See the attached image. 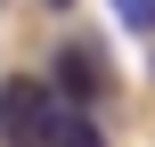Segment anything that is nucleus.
Wrapping results in <instances>:
<instances>
[{
  "mask_svg": "<svg viewBox=\"0 0 155 147\" xmlns=\"http://www.w3.org/2000/svg\"><path fill=\"white\" fill-rule=\"evenodd\" d=\"M49 90H57L65 106L98 115V106L114 98V57H106L98 41H65V49H57V74H49Z\"/></svg>",
  "mask_w": 155,
  "mask_h": 147,
  "instance_id": "nucleus-1",
  "label": "nucleus"
},
{
  "mask_svg": "<svg viewBox=\"0 0 155 147\" xmlns=\"http://www.w3.org/2000/svg\"><path fill=\"white\" fill-rule=\"evenodd\" d=\"M41 147H106V131H98V115H82V106H57V123L41 131Z\"/></svg>",
  "mask_w": 155,
  "mask_h": 147,
  "instance_id": "nucleus-3",
  "label": "nucleus"
},
{
  "mask_svg": "<svg viewBox=\"0 0 155 147\" xmlns=\"http://www.w3.org/2000/svg\"><path fill=\"white\" fill-rule=\"evenodd\" d=\"M114 16H123L131 33H155V0H114Z\"/></svg>",
  "mask_w": 155,
  "mask_h": 147,
  "instance_id": "nucleus-4",
  "label": "nucleus"
},
{
  "mask_svg": "<svg viewBox=\"0 0 155 147\" xmlns=\"http://www.w3.org/2000/svg\"><path fill=\"white\" fill-rule=\"evenodd\" d=\"M57 106H65V98H57L49 82H33V74H8V82H0V131H8L16 147L41 139V131L57 123Z\"/></svg>",
  "mask_w": 155,
  "mask_h": 147,
  "instance_id": "nucleus-2",
  "label": "nucleus"
},
{
  "mask_svg": "<svg viewBox=\"0 0 155 147\" xmlns=\"http://www.w3.org/2000/svg\"><path fill=\"white\" fill-rule=\"evenodd\" d=\"M49 8H74V0H49Z\"/></svg>",
  "mask_w": 155,
  "mask_h": 147,
  "instance_id": "nucleus-5",
  "label": "nucleus"
}]
</instances>
